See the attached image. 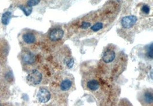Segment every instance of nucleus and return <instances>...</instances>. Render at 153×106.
Returning a JSON list of instances; mask_svg holds the SVG:
<instances>
[{
    "instance_id": "f257e3e1",
    "label": "nucleus",
    "mask_w": 153,
    "mask_h": 106,
    "mask_svg": "<svg viewBox=\"0 0 153 106\" xmlns=\"http://www.w3.org/2000/svg\"><path fill=\"white\" fill-rule=\"evenodd\" d=\"M42 75L37 70L34 69L27 76V80L28 83L31 85H36L39 84L42 82Z\"/></svg>"
},
{
    "instance_id": "f03ea898",
    "label": "nucleus",
    "mask_w": 153,
    "mask_h": 106,
    "mask_svg": "<svg viewBox=\"0 0 153 106\" xmlns=\"http://www.w3.org/2000/svg\"><path fill=\"white\" fill-rule=\"evenodd\" d=\"M137 21V17L135 16H127L123 17L121 20V24L123 28L126 29L132 27Z\"/></svg>"
},
{
    "instance_id": "7ed1b4c3",
    "label": "nucleus",
    "mask_w": 153,
    "mask_h": 106,
    "mask_svg": "<svg viewBox=\"0 0 153 106\" xmlns=\"http://www.w3.org/2000/svg\"><path fill=\"white\" fill-rule=\"evenodd\" d=\"M37 98L40 103H45L51 99V93L47 89L40 88L37 93Z\"/></svg>"
},
{
    "instance_id": "20e7f679",
    "label": "nucleus",
    "mask_w": 153,
    "mask_h": 106,
    "mask_svg": "<svg viewBox=\"0 0 153 106\" xmlns=\"http://www.w3.org/2000/svg\"><path fill=\"white\" fill-rule=\"evenodd\" d=\"M64 35V31L61 29H52L50 34L49 38L52 41H57L62 39Z\"/></svg>"
},
{
    "instance_id": "39448f33",
    "label": "nucleus",
    "mask_w": 153,
    "mask_h": 106,
    "mask_svg": "<svg viewBox=\"0 0 153 106\" xmlns=\"http://www.w3.org/2000/svg\"><path fill=\"white\" fill-rule=\"evenodd\" d=\"M116 57L115 53L111 50H107L105 51L103 56V61L105 63L109 64L114 61Z\"/></svg>"
},
{
    "instance_id": "423d86ee",
    "label": "nucleus",
    "mask_w": 153,
    "mask_h": 106,
    "mask_svg": "<svg viewBox=\"0 0 153 106\" xmlns=\"http://www.w3.org/2000/svg\"><path fill=\"white\" fill-rule=\"evenodd\" d=\"M22 59L26 64H32L35 62V56L30 52H26L22 56Z\"/></svg>"
},
{
    "instance_id": "0eeeda50",
    "label": "nucleus",
    "mask_w": 153,
    "mask_h": 106,
    "mask_svg": "<svg viewBox=\"0 0 153 106\" xmlns=\"http://www.w3.org/2000/svg\"><path fill=\"white\" fill-rule=\"evenodd\" d=\"M23 41L27 44H32L36 41V36L31 32H28L22 36Z\"/></svg>"
},
{
    "instance_id": "6e6552de",
    "label": "nucleus",
    "mask_w": 153,
    "mask_h": 106,
    "mask_svg": "<svg viewBox=\"0 0 153 106\" xmlns=\"http://www.w3.org/2000/svg\"><path fill=\"white\" fill-rule=\"evenodd\" d=\"M87 86L88 88L90 89L91 91H94L97 90V89L99 88V84L97 80H91L87 83Z\"/></svg>"
},
{
    "instance_id": "1a4fd4ad",
    "label": "nucleus",
    "mask_w": 153,
    "mask_h": 106,
    "mask_svg": "<svg viewBox=\"0 0 153 106\" xmlns=\"http://www.w3.org/2000/svg\"><path fill=\"white\" fill-rule=\"evenodd\" d=\"M72 85V82L70 80H64L60 84V89L63 91H67L69 90Z\"/></svg>"
},
{
    "instance_id": "9d476101",
    "label": "nucleus",
    "mask_w": 153,
    "mask_h": 106,
    "mask_svg": "<svg viewBox=\"0 0 153 106\" xmlns=\"http://www.w3.org/2000/svg\"><path fill=\"white\" fill-rule=\"evenodd\" d=\"M12 17V13L10 12H6L4 14H2V18H1V21L2 24L5 26H7L9 24L10 20Z\"/></svg>"
},
{
    "instance_id": "9b49d317",
    "label": "nucleus",
    "mask_w": 153,
    "mask_h": 106,
    "mask_svg": "<svg viewBox=\"0 0 153 106\" xmlns=\"http://www.w3.org/2000/svg\"><path fill=\"white\" fill-rule=\"evenodd\" d=\"M144 100L147 104H152L153 101V96L152 93L150 92H146L144 94Z\"/></svg>"
},
{
    "instance_id": "f8f14e48",
    "label": "nucleus",
    "mask_w": 153,
    "mask_h": 106,
    "mask_svg": "<svg viewBox=\"0 0 153 106\" xmlns=\"http://www.w3.org/2000/svg\"><path fill=\"white\" fill-rule=\"evenodd\" d=\"M103 24L102 23L97 22L91 27V29L94 32H97L98 31L100 30L101 29H103Z\"/></svg>"
},
{
    "instance_id": "ddd939ff",
    "label": "nucleus",
    "mask_w": 153,
    "mask_h": 106,
    "mask_svg": "<svg viewBox=\"0 0 153 106\" xmlns=\"http://www.w3.org/2000/svg\"><path fill=\"white\" fill-rule=\"evenodd\" d=\"M19 8L24 12V14H25L27 16H29L30 14H31V13L32 12V7H25V6H23V5H20Z\"/></svg>"
},
{
    "instance_id": "4468645a",
    "label": "nucleus",
    "mask_w": 153,
    "mask_h": 106,
    "mask_svg": "<svg viewBox=\"0 0 153 106\" xmlns=\"http://www.w3.org/2000/svg\"><path fill=\"white\" fill-rule=\"evenodd\" d=\"M40 2V0H28L27 2V7L32 8V7L36 6L37 4H39Z\"/></svg>"
},
{
    "instance_id": "2eb2a0df",
    "label": "nucleus",
    "mask_w": 153,
    "mask_h": 106,
    "mask_svg": "<svg viewBox=\"0 0 153 106\" xmlns=\"http://www.w3.org/2000/svg\"><path fill=\"white\" fill-rule=\"evenodd\" d=\"M153 44H151L150 45V46L149 47L147 51V57H149L150 58L152 59L153 57Z\"/></svg>"
},
{
    "instance_id": "dca6fc26",
    "label": "nucleus",
    "mask_w": 153,
    "mask_h": 106,
    "mask_svg": "<svg viewBox=\"0 0 153 106\" xmlns=\"http://www.w3.org/2000/svg\"><path fill=\"white\" fill-rule=\"evenodd\" d=\"M91 26V23L89 22H87V21H83L82 22L81 26H80V28L82 29H87L88 27H90Z\"/></svg>"
},
{
    "instance_id": "f3484780",
    "label": "nucleus",
    "mask_w": 153,
    "mask_h": 106,
    "mask_svg": "<svg viewBox=\"0 0 153 106\" xmlns=\"http://www.w3.org/2000/svg\"><path fill=\"white\" fill-rule=\"evenodd\" d=\"M142 11L143 13H145L146 14H149L150 12V8L147 5H144L142 8Z\"/></svg>"
},
{
    "instance_id": "a211bd4d",
    "label": "nucleus",
    "mask_w": 153,
    "mask_h": 106,
    "mask_svg": "<svg viewBox=\"0 0 153 106\" xmlns=\"http://www.w3.org/2000/svg\"><path fill=\"white\" fill-rule=\"evenodd\" d=\"M74 64V60L73 59H70L67 61V65L69 68H71Z\"/></svg>"
},
{
    "instance_id": "6ab92c4d",
    "label": "nucleus",
    "mask_w": 153,
    "mask_h": 106,
    "mask_svg": "<svg viewBox=\"0 0 153 106\" xmlns=\"http://www.w3.org/2000/svg\"><path fill=\"white\" fill-rule=\"evenodd\" d=\"M0 106H4L2 104H1V103H0Z\"/></svg>"
}]
</instances>
